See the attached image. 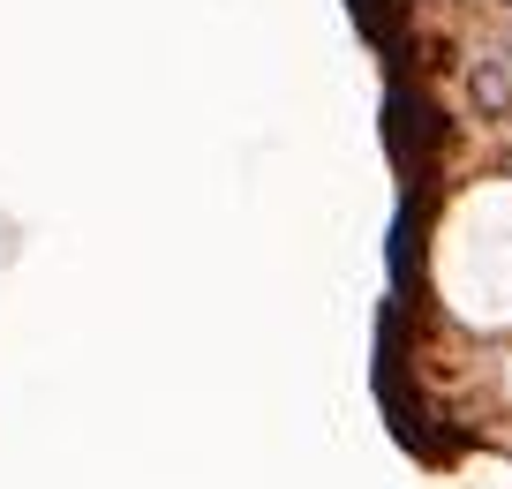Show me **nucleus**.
I'll list each match as a JSON object with an SVG mask.
<instances>
[{
	"label": "nucleus",
	"instance_id": "1",
	"mask_svg": "<svg viewBox=\"0 0 512 489\" xmlns=\"http://www.w3.org/2000/svg\"><path fill=\"white\" fill-rule=\"evenodd\" d=\"M475 106H482V113L512 106V61H482V68H475Z\"/></svg>",
	"mask_w": 512,
	"mask_h": 489
}]
</instances>
